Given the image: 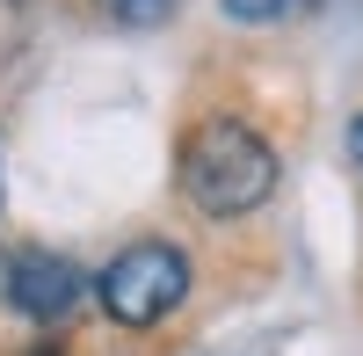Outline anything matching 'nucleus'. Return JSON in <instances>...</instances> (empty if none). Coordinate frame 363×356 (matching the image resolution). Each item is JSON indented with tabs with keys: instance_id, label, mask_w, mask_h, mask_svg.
I'll list each match as a JSON object with an SVG mask.
<instances>
[{
	"instance_id": "1",
	"label": "nucleus",
	"mask_w": 363,
	"mask_h": 356,
	"mask_svg": "<svg viewBox=\"0 0 363 356\" xmlns=\"http://www.w3.org/2000/svg\"><path fill=\"white\" fill-rule=\"evenodd\" d=\"M182 196L203 218H247L277 196V153L240 116H203L182 138Z\"/></svg>"
},
{
	"instance_id": "2",
	"label": "nucleus",
	"mask_w": 363,
	"mask_h": 356,
	"mask_svg": "<svg viewBox=\"0 0 363 356\" xmlns=\"http://www.w3.org/2000/svg\"><path fill=\"white\" fill-rule=\"evenodd\" d=\"M95 299L116 328H160V320L189 299V255L174 240H138L95 277Z\"/></svg>"
},
{
	"instance_id": "3",
	"label": "nucleus",
	"mask_w": 363,
	"mask_h": 356,
	"mask_svg": "<svg viewBox=\"0 0 363 356\" xmlns=\"http://www.w3.org/2000/svg\"><path fill=\"white\" fill-rule=\"evenodd\" d=\"M80 291H87L80 262H66V255H44V247L15 255V277H8V306H15L22 320H37V328H58V320H66V313L80 306Z\"/></svg>"
},
{
	"instance_id": "4",
	"label": "nucleus",
	"mask_w": 363,
	"mask_h": 356,
	"mask_svg": "<svg viewBox=\"0 0 363 356\" xmlns=\"http://www.w3.org/2000/svg\"><path fill=\"white\" fill-rule=\"evenodd\" d=\"M102 15L124 22V29H160L174 15V0H102Z\"/></svg>"
},
{
	"instance_id": "5",
	"label": "nucleus",
	"mask_w": 363,
	"mask_h": 356,
	"mask_svg": "<svg viewBox=\"0 0 363 356\" xmlns=\"http://www.w3.org/2000/svg\"><path fill=\"white\" fill-rule=\"evenodd\" d=\"M218 8H225L233 22H277V15H291V8H306V0H218Z\"/></svg>"
},
{
	"instance_id": "6",
	"label": "nucleus",
	"mask_w": 363,
	"mask_h": 356,
	"mask_svg": "<svg viewBox=\"0 0 363 356\" xmlns=\"http://www.w3.org/2000/svg\"><path fill=\"white\" fill-rule=\"evenodd\" d=\"M349 160L363 167V116H356V124H349Z\"/></svg>"
},
{
	"instance_id": "7",
	"label": "nucleus",
	"mask_w": 363,
	"mask_h": 356,
	"mask_svg": "<svg viewBox=\"0 0 363 356\" xmlns=\"http://www.w3.org/2000/svg\"><path fill=\"white\" fill-rule=\"evenodd\" d=\"M8 277H15V255H0V299H8Z\"/></svg>"
}]
</instances>
